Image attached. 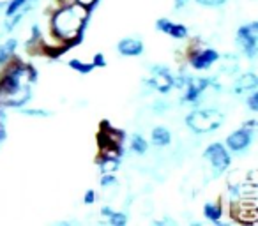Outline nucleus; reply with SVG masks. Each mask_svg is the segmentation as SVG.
<instances>
[{
	"label": "nucleus",
	"instance_id": "obj_18",
	"mask_svg": "<svg viewBox=\"0 0 258 226\" xmlns=\"http://www.w3.org/2000/svg\"><path fill=\"white\" fill-rule=\"evenodd\" d=\"M25 4H27V0H11V4L8 6V11H6V16L11 18V16L16 15V13H18Z\"/></svg>",
	"mask_w": 258,
	"mask_h": 226
},
{
	"label": "nucleus",
	"instance_id": "obj_21",
	"mask_svg": "<svg viewBox=\"0 0 258 226\" xmlns=\"http://www.w3.org/2000/svg\"><path fill=\"white\" fill-rule=\"evenodd\" d=\"M197 2L205 8H219V6L226 4V0H197Z\"/></svg>",
	"mask_w": 258,
	"mask_h": 226
},
{
	"label": "nucleus",
	"instance_id": "obj_19",
	"mask_svg": "<svg viewBox=\"0 0 258 226\" xmlns=\"http://www.w3.org/2000/svg\"><path fill=\"white\" fill-rule=\"evenodd\" d=\"M108 219H110V222H111V224H115V226H124L125 221H127V217H125L122 212H113V210L110 212Z\"/></svg>",
	"mask_w": 258,
	"mask_h": 226
},
{
	"label": "nucleus",
	"instance_id": "obj_25",
	"mask_svg": "<svg viewBox=\"0 0 258 226\" xmlns=\"http://www.w3.org/2000/svg\"><path fill=\"white\" fill-rule=\"evenodd\" d=\"M83 201H85V203H94V201H96V193H94L92 189L87 191V193H85V200H83Z\"/></svg>",
	"mask_w": 258,
	"mask_h": 226
},
{
	"label": "nucleus",
	"instance_id": "obj_3",
	"mask_svg": "<svg viewBox=\"0 0 258 226\" xmlns=\"http://www.w3.org/2000/svg\"><path fill=\"white\" fill-rule=\"evenodd\" d=\"M225 117L221 111L212 110V108H205V110H195L186 117V124L193 133L198 134H207L216 131L223 124Z\"/></svg>",
	"mask_w": 258,
	"mask_h": 226
},
{
	"label": "nucleus",
	"instance_id": "obj_26",
	"mask_svg": "<svg viewBox=\"0 0 258 226\" xmlns=\"http://www.w3.org/2000/svg\"><path fill=\"white\" fill-rule=\"evenodd\" d=\"M73 2H76V4L83 6V8H87V9H89L92 4H96V0H73Z\"/></svg>",
	"mask_w": 258,
	"mask_h": 226
},
{
	"label": "nucleus",
	"instance_id": "obj_1",
	"mask_svg": "<svg viewBox=\"0 0 258 226\" xmlns=\"http://www.w3.org/2000/svg\"><path fill=\"white\" fill-rule=\"evenodd\" d=\"M34 82V69L22 62L8 65L0 78V104L23 106L30 99V85Z\"/></svg>",
	"mask_w": 258,
	"mask_h": 226
},
{
	"label": "nucleus",
	"instance_id": "obj_17",
	"mask_svg": "<svg viewBox=\"0 0 258 226\" xmlns=\"http://www.w3.org/2000/svg\"><path fill=\"white\" fill-rule=\"evenodd\" d=\"M69 65H71L75 71L82 72V74H87V72H90L94 69L92 64H89V62H82V60H78V58H75V60H69Z\"/></svg>",
	"mask_w": 258,
	"mask_h": 226
},
{
	"label": "nucleus",
	"instance_id": "obj_20",
	"mask_svg": "<svg viewBox=\"0 0 258 226\" xmlns=\"http://www.w3.org/2000/svg\"><path fill=\"white\" fill-rule=\"evenodd\" d=\"M246 103L251 111H258V92L256 90H251V96L246 99Z\"/></svg>",
	"mask_w": 258,
	"mask_h": 226
},
{
	"label": "nucleus",
	"instance_id": "obj_7",
	"mask_svg": "<svg viewBox=\"0 0 258 226\" xmlns=\"http://www.w3.org/2000/svg\"><path fill=\"white\" fill-rule=\"evenodd\" d=\"M253 141V129H247V127H240V129L233 131L228 138H226V147L233 152L246 150L247 147Z\"/></svg>",
	"mask_w": 258,
	"mask_h": 226
},
{
	"label": "nucleus",
	"instance_id": "obj_10",
	"mask_svg": "<svg viewBox=\"0 0 258 226\" xmlns=\"http://www.w3.org/2000/svg\"><path fill=\"white\" fill-rule=\"evenodd\" d=\"M158 30H161V32L168 34V36H172L173 39H184V37H187V27L180 25V23H173L170 22V20H158Z\"/></svg>",
	"mask_w": 258,
	"mask_h": 226
},
{
	"label": "nucleus",
	"instance_id": "obj_13",
	"mask_svg": "<svg viewBox=\"0 0 258 226\" xmlns=\"http://www.w3.org/2000/svg\"><path fill=\"white\" fill-rule=\"evenodd\" d=\"M170 141H172V133L166 127H154V131H152V143L156 147H166V145H170Z\"/></svg>",
	"mask_w": 258,
	"mask_h": 226
},
{
	"label": "nucleus",
	"instance_id": "obj_15",
	"mask_svg": "<svg viewBox=\"0 0 258 226\" xmlns=\"http://www.w3.org/2000/svg\"><path fill=\"white\" fill-rule=\"evenodd\" d=\"M15 50H16V41L15 39H9L8 43H4V46H0V65L6 64V62L13 57Z\"/></svg>",
	"mask_w": 258,
	"mask_h": 226
},
{
	"label": "nucleus",
	"instance_id": "obj_2",
	"mask_svg": "<svg viewBox=\"0 0 258 226\" xmlns=\"http://www.w3.org/2000/svg\"><path fill=\"white\" fill-rule=\"evenodd\" d=\"M87 16H89L87 8L76 4V2L62 6L51 16V30H53L55 37L60 43H73L75 39H78L87 22Z\"/></svg>",
	"mask_w": 258,
	"mask_h": 226
},
{
	"label": "nucleus",
	"instance_id": "obj_23",
	"mask_svg": "<svg viewBox=\"0 0 258 226\" xmlns=\"http://www.w3.org/2000/svg\"><path fill=\"white\" fill-rule=\"evenodd\" d=\"M111 184H115V175H113V173H103L101 186H111Z\"/></svg>",
	"mask_w": 258,
	"mask_h": 226
},
{
	"label": "nucleus",
	"instance_id": "obj_12",
	"mask_svg": "<svg viewBox=\"0 0 258 226\" xmlns=\"http://www.w3.org/2000/svg\"><path fill=\"white\" fill-rule=\"evenodd\" d=\"M256 85H258L256 74H254V72H244V74L235 82V87H233V90H235L237 94L251 92V90L256 89Z\"/></svg>",
	"mask_w": 258,
	"mask_h": 226
},
{
	"label": "nucleus",
	"instance_id": "obj_22",
	"mask_svg": "<svg viewBox=\"0 0 258 226\" xmlns=\"http://www.w3.org/2000/svg\"><path fill=\"white\" fill-rule=\"evenodd\" d=\"M6 140V115L0 111V143Z\"/></svg>",
	"mask_w": 258,
	"mask_h": 226
},
{
	"label": "nucleus",
	"instance_id": "obj_4",
	"mask_svg": "<svg viewBox=\"0 0 258 226\" xmlns=\"http://www.w3.org/2000/svg\"><path fill=\"white\" fill-rule=\"evenodd\" d=\"M237 43L247 57L254 58L258 51V23L253 22L240 27L239 32H237Z\"/></svg>",
	"mask_w": 258,
	"mask_h": 226
},
{
	"label": "nucleus",
	"instance_id": "obj_9",
	"mask_svg": "<svg viewBox=\"0 0 258 226\" xmlns=\"http://www.w3.org/2000/svg\"><path fill=\"white\" fill-rule=\"evenodd\" d=\"M207 85H209V80L205 78H187L186 85H182L186 87V92H184L182 99L186 103H195L202 96V92L207 89Z\"/></svg>",
	"mask_w": 258,
	"mask_h": 226
},
{
	"label": "nucleus",
	"instance_id": "obj_16",
	"mask_svg": "<svg viewBox=\"0 0 258 226\" xmlns=\"http://www.w3.org/2000/svg\"><path fill=\"white\" fill-rule=\"evenodd\" d=\"M147 148H149V145L144 136H140V134H133V136H131V150L137 152V154H145Z\"/></svg>",
	"mask_w": 258,
	"mask_h": 226
},
{
	"label": "nucleus",
	"instance_id": "obj_11",
	"mask_svg": "<svg viewBox=\"0 0 258 226\" xmlns=\"http://www.w3.org/2000/svg\"><path fill=\"white\" fill-rule=\"evenodd\" d=\"M142 51H144V44L135 37H125L118 43V53L124 55V57H137Z\"/></svg>",
	"mask_w": 258,
	"mask_h": 226
},
{
	"label": "nucleus",
	"instance_id": "obj_5",
	"mask_svg": "<svg viewBox=\"0 0 258 226\" xmlns=\"http://www.w3.org/2000/svg\"><path fill=\"white\" fill-rule=\"evenodd\" d=\"M204 158L212 165L216 175H221L223 172H226L228 166H230V163H232V158H230L228 150H226L223 143L209 145L204 152Z\"/></svg>",
	"mask_w": 258,
	"mask_h": 226
},
{
	"label": "nucleus",
	"instance_id": "obj_6",
	"mask_svg": "<svg viewBox=\"0 0 258 226\" xmlns=\"http://www.w3.org/2000/svg\"><path fill=\"white\" fill-rule=\"evenodd\" d=\"M149 85H152L156 90H159V92L166 94L173 89L175 78H173L172 72L166 67H156L154 71H152L151 78H149Z\"/></svg>",
	"mask_w": 258,
	"mask_h": 226
},
{
	"label": "nucleus",
	"instance_id": "obj_27",
	"mask_svg": "<svg viewBox=\"0 0 258 226\" xmlns=\"http://www.w3.org/2000/svg\"><path fill=\"white\" fill-rule=\"evenodd\" d=\"M187 2H189V0H175V8H177V9L184 8V6H186Z\"/></svg>",
	"mask_w": 258,
	"mask_h": 226
},
{
	"label": "nucleus",
	"instance_id": "obj_8",
	"mask_svg": "<svg viewBox=\"0 0 258 226\" xmlns=\"http://www.w3.org/2000/svg\"><path fill=\"white\" fill-rule=\"evenodd\" d=\"M219 53L216 50H197L189 55V64L193 65L197 71H204V69H209L214 62H218Z\"/></svg>",
	"mask_w": 258,
	"mask_h": 226
},
{
	"label": "nucleus",
	"instance_id": "obj_24",
	"mask_svg": "<svg viewBox=\"0 0 258 226\" xmlns=\"http://www.w3.org/2000/svg\"><path fill=\"white\" fill-rule=\"evenodd\" d=\"M106 64V60H104V57L101 53H97L96 57H94V60H92V65L94 67H103V65Z\"/></svg>",
	"mask_w": 258,
	"mask_h": 226
},
{
	"label": "nucleus",
	"instance_id": "obj_14",
	"mask_svg": "<svg viewBox=\"0 0 258 226\" xmlns=\"http://www.w3.org/2000/svg\"><path fill=\"white\" fill-rule=\"evenodd\" d=\"M204 214H205V217H207L209 221L219 222V221H221L223 210H221V207H219L218 203H207L204 207Z\"/></svg>",
	"mask_w": 258,
	"mask_h": 226
}]
</instances>
